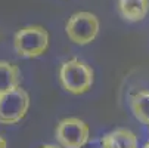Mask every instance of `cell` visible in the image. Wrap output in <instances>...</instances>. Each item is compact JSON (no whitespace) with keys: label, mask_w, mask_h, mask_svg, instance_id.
Listing matches in <instances>:
<instances>
[{"label":"cell","mask_w":149,"mask_h":148,"mask_svg":"<svg viewBox=\"0 0 149 148\" xmlns=\"http://www.w3.org/2000/svg\"><path fill=\"white\" fill-rule=\"evenodd\" d=\"M106 148H137V136L129 129H115L102 138Z\"/></svg>","instance_id":"7"},{"label":"cell","mask_w":149,"mask_h":148,"mask_svg":"<svg viewBox=\"0 0 149 148\" xmlns=\"http://www.w3.org/2000/svg\"><path fill=\"white\" fill-rule=\"evenodd\" d=\"M40 148H61V147H58V145H53V144H46V145L40 147Z\"/></svg>","instance_id":"11"},{"label":"cell","mask_w":149,"mask_h":148,"mask_svg":"<svg viewBox=\"0 0 149 148\" xmlns=\"http://www.w3.org/2000/svg\"><path fill=\"white\" fill-rule=\"evenodd\" d=\"M30 108V96L25 89L16 88L0 99V124H16L22 120Z\"/></svg>","instance_id":"5"},{"label":"cell","mask_w":149,"mask_h":148,"mask_svg":"<svg viewBox=\"0 0 149 148\" xmlns=\"http://www.w3.org/2000/svg\"><path fill=\"white\" fill-rule=\"evenodd\" d=\"M103 148H106V147H103Z\"/></svg>","instance_id":"14"},{"label":"cell","mask_w":149,"mask_h":148,"mask_svg":"<svg viewBox=\"0 0 149 148\" xmlns=\"http://www.w3.org/2000/svg\"><path fill=\"white\" fill-rule=\"evenodd\" d=\"M65 31L72 43L80 46L89 45L99 33V19L92 12H77L68 19Z\"/></svg>","instance_id":"3"},{"label":"cell","mask_w":149,"mask_h":148,"mask_svg":"<svg viewBox=\"0 0 149 148\" xmlns=\"http://www.w3.org/2000/svg\"><path fill=\"white\" fill-rule=\"evenodd\" d=\"M143 148H149V142H146V144H145V147H143Z\"/></svg>","instance_id":"12"},{"label":"cell","mask_w":149,"mask_h":148,"mask_svg":"<svg viewBox=\"0 0 149 148\" xmlns=\"http://www.w3.org/2000/svg\"><path fill=\"white\" fill-rule=\"evenodd\" d=\"M55 135L62 148H83L89 142L90 129L81 119L67 117L58 123Z\"/></svg>","instance_id":"4"},{"label":"cell","mask_w":149,"mask_h":148,"mask_svg":"<svg viewBox=\"0 0 149 148\" xmlns=\"http://www.w3.org/2000/svg\"><path fill=\"white\" fill-rule=\"evenodd\" d=\"M61 86L72 95L87 92L93 84V70L84 61L72 58L65 61L59 68Z\"/></svg>","instance_id":"1"},{"label":"cell","mask_w":149,"mask_h":148,"mask_svg":"<svg viewBox=\"0 0 149 148\" xmlns=\"http://www.w3.org/2000/svg\"><path fill=\"white\" fill-rule=\"evenodd\" d=\"M49 48V33L41 25H27L15 33L13 49L22 58H37Z\"/></svg>","instance_id":"2"},{"label":"cell","mask_w":149,"mask_h":148,"mask_svg":"<svg viewBox=\"0 0 149 148\" xmlns=\"http://www.w3.org/2000/svg\"><path fill=\"white\" fill-rule=\"evenodd\" d=\"M0 148H8V142L2 135H0Z\"/></svg>","instance_id":"10"},{"label":"cell","mask_w":149,"mask_h":148,"mask_svg":"<svg viewBox=\"0 0 149 148\" xmlns=\"http://www.w3.org/2000/svg\"><path fill=\"white\" fill-rule=\"evenodd\" d=\"M149 11V0H118L120 15L130 22L142 21Z\"/></svg>","instance_id":"6"},{"label":"cell","mask_w":149,"mask_h":148,"mask_svg":"<svg viewBox=\"0 0 149 148\" xmlns=\"http://www.w3.org/2000/svg\"><path fill=\"white\" fill-rule=\"evenodd\" d=\"M21 84V70L8 61H0V95H5Z\"/></svg>","instance_id":"8"},{"label":"cell","mask_w":149,"mask_h":148,"mask_svg":"<svg viewBox=\"0 0 149 148\" xmlns=\"http://www.w3.org/2000/svg\"><path fill=\"white\" fill-rule=\"evenodd\" d=\"M130 107L134 117L140 123L149 126V90H142L133 95L130 99Z\"/></svg>","instance_id":"9"},{"label":"cell","mask_w":149,"mask_h":148,"mask_svg":"<svg viewBox=\"0 0 149 148\" xmlns=\"http://www.w3.org/2000/svg\"><path fill=\"white\" fill-rule=\"evenodd\" d=\"M0 99H2V95H0Z\"/></svg>","instance_id":"13"}]
</instances>
